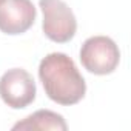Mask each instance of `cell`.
I'll list each match as a JSON object with an SVG mask.
<instances>
[{
  "mask_svg": "<svg viewBox=\"0 0 131 131\" xmlns=\"http://www.w3.org/2000/svg\"><path fill=\"white\" fill-rule=\"evenodd\" d=\"M39 6L43 13V32L49 40L67 43L76 36V16L63 0H39Z\"/></svg>",
  "mask_w": 131,
  "mask_h": 131,
  "instance_id": "cell-2",
  "label": "cell"
},
{
  "mask_svg": "<svg viewBox=\"0 0 131 131\" xmlns=\"http://www.w3.org/2000/svg\"><path fill=\"white\" fill-rule=\"evenodd\" d=\"M39 77L46 96L59 105H74L86 93V83L71 57L51 52L39 65Z\"/></svg>",
  "mask_w": 131,
  "mask_h": 131,
  "instance_id": "cell-1",
  "label": "cell"
},
{
  "mask_svg": "<svg viewBox=\"0 0 131 131\" xmlns=\"http://www.w3.org/2000/svg\"><path fill=\"white\" fill-rule=\"evenodd\" d=\"M120 51L113 39L94 36L83 42L80 48V62L83 68L93 74H111L119 65Z\"/></svg>",
  "mask_w": 131,
  "mask_h": 131,
  "instance_id": "cell-3",
  "label": "cell"
},
{
  "mask_svg": "<svg viewBox=\"0 0 131 131\" xmlns=\"http://www.w3.org/2000/svg\"><path fill=\"white\" fill-rule=\"evenodd\" d=\"M67 122L65 119L49 110H39L34 114L28 116L25 120L17 122L13 129H40V131H46V129H57V131H65Z\"/></svg>",
  "mask_w": 131,
  "mask_h": 131,
  "instance_id": "cell-6",
  "label": "cell"
},
{
  "mask_svg": "<svg viewBox=\"0 0 131 131\" xmlns=\"http://www.w3.org/2000/svg\"><path fill=\"white\" fill-rule=\"evenodd\" d=\"M0 97L14 110L26 108L36 99V82L32 76L22 68L8 70L0 79Z\"/></svg>",
  "mask_w": 131,
  "mask_h": 131,
  "instance_id": "cell-4",
  "label": "cell"
},
{
  "mask_svg": "<svg viewBox=\"0 0 131 131\" xmlns=\"http://www.w3.org/2000/svg\"><path fill=\"white\" fill-rule=\"evenodd\" d=\"M36 16L31 0H0V31L5 34L17 36L28 31Z\"/></svg>",
  "mask_w": 131,
  "mask_h": 131,
  "instance_id": "cell-5",
  "label": "cell"
}]
</instances>
